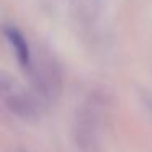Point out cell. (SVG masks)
Returning a JSON list of instances; mask_svg holds the SVG:
<instances>
[{
    "label": "cell",
    "instance_id": "6da1fadb",
    "mask_svg": "<svg viewBox=\"0 0 152 152\" xmlns=\"http://www.w3.org/2000/svg\"><path fill=\"white\" fill-rule=\"evenodd\" d=\"M4 98H5L7 106L17 116H20V118H23V119H30V118H34V116H36V103H34L26 93H23V90H18L17 85H15L8 93H5Z\"/></svg>",
    "mask_w": 152,
    "mask_h": 152
},
{
    "label": "cell",
    "instance_id": "7a4b0ae2",
    "mask_svg": "<svg viewBox=\"0 0 152 152\" xmlns=\"http://www.w3.org/2000/svg\"><path fill=\"white\" fill-rule=\"evenodd\" d=\"M5 36L10 41V44L13 48L20 64L25 69H31V53H30V46H28L25 36L17 28H5Z\"/></svg>",
    "mask_w": 152,
    "mask_h": 152
}]
</instances>
